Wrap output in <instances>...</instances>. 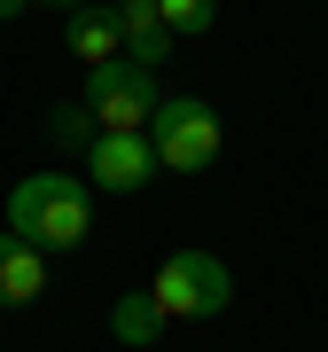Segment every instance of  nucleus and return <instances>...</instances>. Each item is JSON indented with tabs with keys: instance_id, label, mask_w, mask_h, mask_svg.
Returning <instances> with one entry per match:
<instances>
[{
	"instance_id": "1",
	"label": "nucleus",
	"mask_w": 328,
	"mask_h": 352,
	"mask_svg": "<svg viewBox=\"0 0 328 352\" xmlns=\"http://www.w3.org/2000/svg\"><path fill=\"white\" fill-rule=\"evenodd\" d=\"M8 235H24L32 251H78V243L94 235V180L78 173H24L8 188Z\"/></svg>"
},
{
	"instance_id": "2",
	"label": "nucleus",
	"mask_w": 328,
	"mask_h": 352,
	"mask_svg": "<svg viewBox=\"0 0 328 352\" xmlns=\"http://www.w3.org/2000/svg\"><path fill=\"white\" fill-rule=\"evenodd\" d=\"M149 149L164 173H211L219 149H227V126L203 94H164L156 118H149Z\"/></svg>"
},
{
	"instance_id": "3",
	"label": "nucleus",
	"mask_w": 328,
	"mask_h": 352,
	"mask_svg": "<svg viewBox=\"0 0 328 352\" xmlns=\"http://www.w3.org/2000/svg\"><path fill=\"white\" fill-rule=\"evenodd\" d=\"M149 298L164 305V321H211V314H227V305H235V274H227V258H219V251L188 243V251H172V258L156 266Z\"/></svg>"
},
{
	"instance_id": "4",
	"label": "nucleus",
	"mask_w": 328,
	"mask_h": 352,
	"mask_svg": "<svg viewBox=\"0 0 328 352\" xmlns=\"http://www.w3.org/2000/svg\"><path fill=\"white\" fill-rule=\"evenodd\" d=\"M78 102L94 110V126H102V133H149V118H156V71H141L133 55H117V63H94Z\"/></svg>"
},
{
	"instance_id": "5",
	"label": "nucleus",
	"mask_w": 328,
	"mask_h": 352,
	"mask_svg": "<svg viewBox=\"0 0 328 352\" xmlns=\"http://www.w3.org/2000/svg\"><path fill=\"white\" fill-rule=\"evenodd\" d=\"M156 173H164V164H156V149H149V133H94V141H86V180H102L110 196L149 188Z\"/></svg>"
},
{
	"instance_id": "6",
	"label": "nucleus",
	"mask_w": 328,
	"mask_h": 352,
	"mask_svg": "<svg viewBox=\"0 0 328 352\" xmlns=\"http://www.w3.org/2000/svg\"><path fill=\"white\" fill-rule=\"evenodd\" d=\"M63 47L78 55V63H117L126 55V24H117V0H86V8L63 16Z\"/></svg>"
},
{
	"instance_id": "7",
	"label": "nucleus",
	"mask_w": 328,
	"mask_h": 352,
	"mask_svg": "<svg viewBox=\"0 0 328 352\" xmlns=\"http://www.w3.org/2000/svg\"><path fill=\"white\" fill-rule=\"evenodd\" d=\"M39 289H47V251L0 227V305H39Z\"/></svg>"
},
{
	"instance_id": "8",
	"label": "nucleus",
	"mask_w": 328,
	"mask_h": 352,
	"mask_svg": "<svg viewBox=\"0 0 328 352\" xmlns=\"http://www.w3.org/2000/svg\"><path fill=\"white\" fill-rule=\"evenodd\" d=\"M117 24H126V55H133L141 71H156L164 55H172V32H164L156 0H117Z\"/></svg>"
},
{
	"instance_id": "9",
	"label": "nucleus",
	"mask_w": 328,
	"mask_h": 352,
	"mask_svg": "<svg viewBox=\"0 0 328 352\" xmlns=\"http://www.w3.org/2000/svg\"><path fill=\"white\" fill-rule=\"evenodd\" d=\"M110 337L117 344H156L164 337V305L149 298V289H126V298L110 305Z\"/></svg>"
},
{
	"instance_id": "10",
	"label": "nucleus",
	"mask_w": 328,
	"mask_h": 352,
	"mask_svg": "<svg viewBox=\"0 0 328 352\" xmlns=\"http://www.w3.org/2000/svg\"><path fill=\"white\" fill-rule=\"evenodd\" d=\"M156 16H164L172 39H203V32L219 24V0H156Z\"/></svg>"
},
{
	"instance_id": "11",
	"label": "nucleus",
	"mask_w": 328,
	"mask_h": 352,
	"mask_svg": "<svg viewBox=\"0 0 328 352\" xmlns=\"http://www.w3.org/2000/svg\"><path fill=\"white\" fill-rule=\"evenodd\" d=\"M47 133L63 141V149H86L102 126H94V110H86V102H55V110H47Z\"/></svg>"
},
{
	"instance_id": "12",
	"label": "nucleus",
	"mask_w": 328,
	"mask_h": 352,
	"mask_svg": "<svg viewBox=\"0 0 328 352\" xmlns=\"http://www.w3.org/2000/svg\"><path fill=\"white\" fill-rule=\"evenodd\" d=\"M24 8H63L71 16V8H86V0H24Z\"/></svg>"
},
{
	"instance_id": "13",
	"label": "nucleus",
	"mask_w": 328,
	"mask_h": 352,
	"mask_svg": "<svg viewBox=\"0 0 328 352\" xmlns=\"http://www.w3.org/2000/svg\"><path fill=\"white\" fill-rule=\"evenodd\" d=\"M16 16H24V0H0V24H16Z\"/></svg>"
}]
</instances>
